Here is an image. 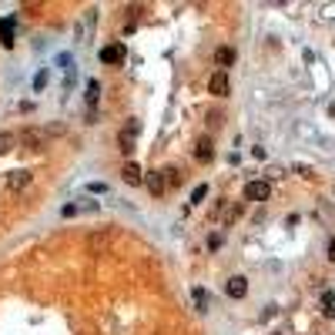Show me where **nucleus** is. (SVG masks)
<instances>
[{
  "label": "nucleus",
  "instance_id": "nucleus-1",
  "mask_svg": "<svg viewBox=\"0 0 335 335\" xmlns=\"http://www.w3.org/2000/svg\"><path fill=\"white\" fill-rule=\"evenodd\" d=\"M137 128H141V124H137L134 118H128V124L121 128L118 144H121V151H124V154H131V151H134V144H137Z\"/></svg>",
  "mask_w": 335,
  "mask_h": 335
},
{
  "label": "nucleus",
  "instance_id": "nucleus-2",
  "mask_svg": "<svg viewBox=\"0 0 335 335\" xmlns=\"http://www.w3.org/2000/svg\"><path fill=\"white\" fill-rule=\"evenodd\" d=\"M111 245H114V238L107 232L88 235V252H91V255H104V252H111Z\"/></svg>",
  "mask_w": 335,
  "mask_h": 335
},
{
  "label": "nucleus",
  "instance_id": "nucleus-3",
  "mask_svg": "<svg viewBox=\"0 0 335 335\" xmlns=\"http://www.w3.org/2000/svg\"><path fill=\"white\" fill-rule=\"evenodd\" d=\"M268 194H271V184L268 181H248V188H245V198L248 201H268Z\"/></svg>",
  "mask_w": 335,
  "mask_h": 335
},
{
  "label": "nucleus",
  "instance_id": "nucleus-4",
  "mask_svg": "<svg viewBox=\"0 0 335 335\" xmlns=\"http://www.w3.org/2000/svg\"><path fill=\"white\" fill-rule=\"evenodd\" d=\"M27 184H31V171H24V168H17V171H10V175L4 178V188H7V191H20Z\"/></svg>",
  "mask_w": 335,
  "mask_h": 335
},
{
  "label": "nucleus",
  "instance_id": "nucleus-5",
  "mask_svg": "<svg viewBox=\"0 0 335 335\" xmlns=\"http://www.w3.org/2000/svg\"><path fill=\"white\" fill-rule=\"evenodd\" d=\"M144 184H148V191H151L154 198H161V194L168 191V184H164V171H148V175H144Z\"/></svg>",
  "mask_w": 335,
  "mask_h": 335
},
{
  "label": "nucleus",
  "instance_id": "nucleus-6",
  "mask_svg": "<svg viewBox=\"0 0 335 335\" xmlns=\"http://www.w3.org/2000/svg\"><path fill=\"white\" fill-rule=\"evenodd\" d=\"M124 54H128L124 44H107V47H101V61H104V64H121Z\"/></svg>",
  "mask_w": 335,
  "mask_h": 335
},
{
  "label": "nucleus",
  "instance_id": "nucleus-7",
  "mask_svg": "<svg viewBox=\"0 0 335 335\" xmlns=\"http://www.w3.org/2000/svg\"><path fill=\"white\" fill-rule=\"evenodd\" d=\"M121 175H124V181H128L131 188H137V184L144 181V171H141V164H134V161H128V164L121 168Z\"/></svg>",
  "mask_w": 335,
  "mask_h": 335
},
{
  "label": "nucleus",
  "instance_id": "nucleus-8",
  "mask_svg": "<svg viewBox=\"0 0 335 335\" xmlns=\"http://www.w3.org/2000/svg\"><path fill=\"white\" fill-rule=\"evenodd\" d=\"M228 295L232 298H245L248 295V278H241V275H235V278H228Z\"/></svg>",
  "mask_w": 335,
  "mask_h": 335
},
{
  "label": "nucleus",
  "instance_id": "nucleus-9",
  "mask_svg": "<svg viewBox=\"0 0 335 335\" xmlns=\"http://www.w3.org/2000/svg\"><path fill=\"white\" fill-rule=\"evenodd\" d=\"M208 91H211V94H218V97L228 94V77H225V71L211 74V80H208Z\"/></svg>",
  "mask_w": 335,
  "mask_h": 335
},
{
  "label": "nucleus",
  "instance_id": "nucleus-10",
  "mask_svg": "<svg viewBox=\"0 0 335 335\" xmlns=\"http://www.w3.org/2000/svg\"><path fill=\"white\" fill-rule=\"evenodd\" d=\"M194 158H198V161H211V158H215V144H211V137H201V141H198Z\"/></svg>",
  "mask_w": 335,
  "mask_h": 335
},
{
  "label": "nucleus",
  "instance_id": "nucleus-11",
  "mask_svg": "<svg viewBox=\"0 0 335 335\" xmlns=\"http://www.w3.org/2000/svg\"><path fill=\"white\" fill-rule=\"evenodd\" d=\"M0 44L14 47V20H0Z\"/></svg>",
  "mask_w": 335,
  "mask_h": 335
},
{
  "label": "nucleus",
  "instance_id": "nucleus-12",
  "mask_svg": "<svg viewBox=\"0 0 335 335\" xmlns=\"http://www.w3.org/2000/svg\"><path fill=\"white\" fill-rule=\"evenodd\" d=\"M20 141H24L27 148H40V144H44V131H34V128H27L24 134H20Z\"/></svg>",
  "mask_w": 335,
  "mask_h": 335
},
{
  "label": "nucleus",
  "instance_id": "nucleus-13",
  "mask_svg": "<svg viewBox=\"0 0 335 335\" xmlns=\"http://www.w3.org/2000/svg\"><path fill=\"white\" fill-rule=\"evenodd\" d=\"M215 61H218V67H228V64L235 61V50H232V47H218Z\"/></svg>",
  "mask_w": 335,
  "mask_h": 335
},
{
  "label": "nucleus",
  "instance_id": "nucleus-14",
  "mask_svg": "<svg viewBox=\"0 0 335 335\" xmlns=\"http://www.w3.org/2000/svg\"><path fill=\"white\" fill-rule=\"evenodd\" d=\"M322 312H325L328 319H335V295H332V292H325V295H322Z\"/></svg>",
  "mask_w": 335,
  "mask_h": 335
},
{
  "label": "nucleus",
  "instance_id": "nucleus-15",
  "mask_svg": "<svg viewBox=\"0 0 335 335\" xmlns=\"http://www.w3.org/2000/svg\"><path fill=\"white\" fill-rule=\"evenodd\" d=\"M97 91H101V84H97V80H88V104H97Z\"/></svg>",
  "mask_w": 335,
  "mask_h": 335
},
{
  "label": "nucleus",
  "instance_id": "nucleus-16",
  "mask_svg": "<svg viewBox=\"0 0 335 335\" xmlns=\"http://www.w3.org/2000/svg\"><path fill=\"white\" fill-rule=\"evenodd\" d=\"M238 215H241V205H228V208H225V225H232Z\"/></svg>",
  "mask_w": 335,
  "mask_h": 335
},
{
  "label": "nucleus",
  "instance_id": "nucleus-17",
  "mask_svg": "<svg viewBox=\"0 0 335 335\" xmlns=\"http://www.w3.org/2000/svg\"><path fill=\"white\" fill-rule=\"evenodd\" d=\"M164 184L168 188H178V184H181V175H178V171H164Z\"/></svg>",
  "mask_w": 335,
  "mask_h": 335
},
{
  "label": "nucleus",
  "instance_id": "nucleus-18",
  "mask_svg": "<svg viewBox=\"0 0 335 335\" xmlns=\"http://www.w3.org/2000/svg\"><path fill=\"white\" fill-rule=\"evenodd\" d=\"M14 141H17L14 134H0V154H4V151H10V148H14Z\"/></svg>",
  "mask_w": 335,
  "mask_h": 335
},
{
  "label": "nucleus",
  "instance_id": "nucleus-19",
  "mask_svg": "<svg viewBox=\"0 0 335 335\" xmlns=\"http://www.w3.org/2000/svg\"><path fill=\"white\" fill-rule=\"evenodd\" d=\"M221 241H225V238H221L218 232H215V235H208V252H218V248H221Z\"/></svg>",
  "mask_w": 335,
  "mask_h": 335
},
{
  "label": "nucleus",
  "instance_id": "nucleus-20",
  "mask_svg": "<svg viewBox=\"0 0 335 335\" xmlns=\"http://www.w3.org/2000/svg\"><path fill=\"white\" fill-rule=\"evenodd\" d=\"M205 194H208V184H198V188H194V191H191V201H194V205H198V201L205 198Z\"/></svg>",
  "mask_w": 335,
  "mask_h": 335
},
{
  "label": "nucleus",
  "instance_id": "nucleus-21",
  "mask_svg": "<svg viewBox=\"0 0 335 335\" xmlns=\"http://www.w3.org/2000/svg\"><path fill=\"white\" fill-rule=\"evenodd\" d=\"M44 84H47V71H40L37 77H34V91H44Z\"/></svg>",
  "mask_w": 335,
  "mask_h": 335
},
{
  "label": "nucleus",
  "instance_id": "nucleus-22",
  "mask_svg": "<svg viewBox=\"0 0 335 335\" xmlns=\"http://www.w3.org/2000/svg\"><path fill=\"white\" fill-rule=\"evenodd\" d=\"M194 305H198V309L205 312V292H201V288H198V292H194Z\"/></svg>",
  "mask_w": 335,
  "mask_h": 335
},
{
  "label": "nucleus",
  "instance_id": "nucleus-23",
  "mask_svg": "<svg viewBox=\"0 0 335 335\" xmlns=\"http://www.w3.org/2000/svg\"><path fill=\"white\" fill-rule=\"evenodd\" d=\"M61 215H64V218H74V215H77V205H67L64 211H61Z\"/></svg>",
  "mask_w": 335,
  "mask_h": 335
},
{
  "label": "nucleus",
  "instance_id": "nucleus-24",
  "mask_svg": "<svg viewBox=\"0 0 335 335\" xmlns=\"http://www.w3.org/2000/svg\"><path fill=\"white\" fill-rule=\"evenodd\" d=\"M154 335H171V332H154Z\"/></svg>",
  "mask_w": 335,
  "mask_h": 335
}]
</instances>
